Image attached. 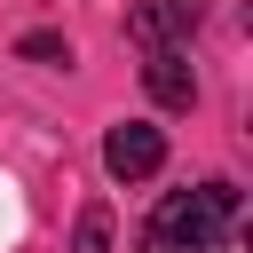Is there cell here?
I'll return each instance as SVG.
<instances>
[{
  "label": "cell",
  "mask_w": 253,
  "mask_h": 253,
  "mask_svg": "<svg viewBox=\"0 0 253 253\" xmlns=\"http://www.w3.org/2000/svg\"><path fill=\"white\" fill-rule=\"evenodd\" d=\"M198 16H206V0H134L126 8V40H142L158 55V47H182L198 32Z\"/></svg>",
  "instance_id": "cell-2"
},
{
  "label": "cell",
  "mask_w": 253,
  "mask_h": 253,
  "mask_svg": "<svg viewBox=\"0 0 253 253\" xmlns=\"http://www.w3.org/2000/svg\"><path fill=\"white\" fill-rule=\"evenodd\" d=\"M71 253H111V213H103V206H87V213H79V237H71Z\"/></svg>",
  "instance_id": "cell-5"
},
{
  "label": "cell",
  "mask_w": 253,
  "mask_h": 253,
  "mask_svg": "<svg viewBox=\"0 0 253 253\" xmlns=\"http://www.w3.org/2000/svg\"><path fill=\"white\" fill-rule=\"evenodd\" d=\"M142 87H150L166 111H190V95H198V71H190V55H182V47H158V55L142 63Z\"/></svg>",
  "instance_id": "cell-4"
},
{
  "label": "cell",
  "mask_w": 253,
  "mask_h": 253,
  "mask_svg": "<svg viewBox=\"0 0 253 253\" xmlns=\"http://www.w3.org/2000/svg\"><path fill=\"white\" fill-rule=\"evenodd\" d=\"M229 213H237V190H229V182L174 190V198L150 213V237H142V253H198V245L229 237Z\"/></svg>",
  "instance_id": "cell-1"
},
{
  "label": "cell",
  "mask_w": 253,
  "mask_h": 253,
  "mask_svg": "<svg viewBox=\"0 0 253 253\" xmlns=\"http://www.w3.org/2000/svg\"><path fill=\"white\" fill-rule=\"evenodd\" d=\"M24 55H40V63H55V55H71V47H63L55 32H32V40H24Z\"/></svg>",
  "instance_id": "cell-6"
},
{
  "label": "cell",
  "mask_w": 253,
  "mask_h": 253,
  "mask_svg": "<svg viewBox=\"0 0 253 253\" xmlns=\"http://www.w3.org/2000/svg\"><path fill=\"white\" fill-rule=\"evenodd\" d=\"M103 166H111L119 182H142V174H158V166H166V134H158V126H142V119H126V126H111V134H103Z\"/></svg>",
  "instance_id": "cell-3"
}]
</instances>
